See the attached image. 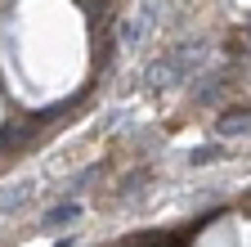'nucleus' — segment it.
Listing matches in <instances>:
<instances>
[{
	"label": "nucleus",
	"mask_w": 251,
	"mask_h": 247,
	"mask_svg": "<svg viewBox=\"0 0 251 247\" xmlns=\"http://www.w3.org/2000/svg\"><path fill=\"white\" fill-rule=\"evenodd\" d=\"M81 220V207L76 202H63V207H54V211H45V220H41V229H68V225H76Z\"/></svg>",
	"instance_id": "obj_3"
},
{
	"label": "nucleus",
	"mask_w": 251,
	"mask_h": 247,
	"mask_svg": "<svg viewBox=\"0 0 251 247\" xmlns=\"http://www.w3.org/2000/svg\"><path fill=\"white\" fill-rule=\"evenodd\" d=\"M215 158H220V148H215V144H211V148H198V153H193V166H202V162H215Z\"/></svg>",
	"instance_id": "obj_4"
},
{
	"label": "nucleus",
	"mask_w": 251,
	"mask_h": 247,
	"mask_svg": "<svg viewBox=\"0 0 251 247\" xmlns=\"http://www.w3.org/2000/svg\"><path fill=\"white\" fill-rule=\"evenodd\" d=\"M220 135H251V104L247 108H229L225 117H220Z\"/></svg>",
	"instance_id": "obj_2"
},
{
	"label": "nucleus",
	"mask_w": 251,
	"mask_h": 247,
	"mask_svg": "<svg viewBox=\"0 0 251 247\" xmlns=\"http://www.w3.org/2000/svg\"><path fill=\"white\" fill-rule=\"evenodd\" d=\"M198 58H202V50L198 45H184V50H175L171 58H162L152 72H148V85H157V90H166V85H179L188 72L198 68Z\"/></svg>",
	"instance_id": "obj_1"
}]
</instances>
